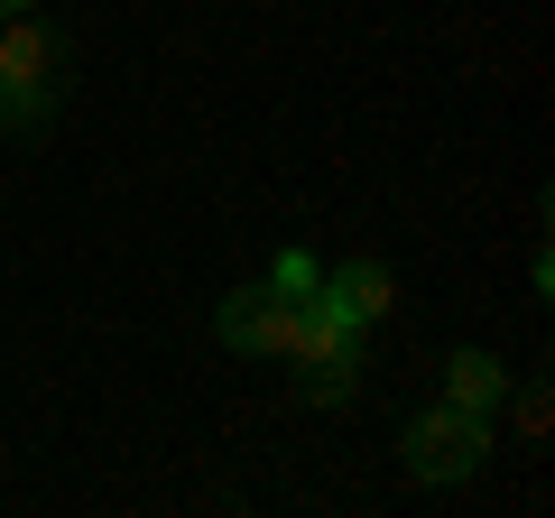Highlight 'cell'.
<instances>
[{
	"label": "cell",
	"mask_w": 555,
	"mask_h": 518,
	"mask_svg": "<svg viewBox=\"0 0 555 518\" xmlns=\"http://www.w3.org/2000/svg\"><path fill=\"white\" fill-rule=\"evenodd\" d=\"M65 102V38L38 10H10L0 20V130H28Z\"/></svg>",
	"instance_id": "cell-1"
},
{
	"label": "cell",
	"mask_w": 555,
	"mask_h": 518,
	"mask_svg": "<svg viewBox=\"0 0 555 518\" xmlns=\"http://www.w3.org/2000/svg\"><path fill=\"white\" fill-rule=\"evenodd\" d=\"M398 454H408V481H473L481 454H491V417H463V407H416L408 436H398Z\"/></svg>",
	"instance_id": "cell-2"
},
{
	"label": "cell",
	"mask_w": 555,
	"mask_h": 518,
	"mask_svg": "<svg viewBox=\"0 0 555 518\" xmlns=\"http://www.w3.org/2000/svg\"><path fill=\"white\" fill-rule=\"evenodd\" d=\"M287 324H297V297H278L269 279L232 287V297L214 306V334L232 342V352H259V361H287Z\"/></svg>",
	"instance_id": "cell-3"
},
{
	"label": "cell",
	"mask_w": 555,
	"mask_h": 518,
	"mask_svg": "<svg viewBox=\"0 0 555 518\" xmlns=\"http://www.w3.org/2000/svg\"><path fill=\"white\" fill-rule=\"evenodd\" d=\"M324 306H334V315L352 324V334H371V324L398 306V279L379 269V259H343L334 279H324Z\"/></svg>",
	"instance_id": "cell-4"
},
{
	"label": "cell",
	"mask_w": 555,
	"mask_h": 518,
	"mask_svg": "<svg viewBox=\"0 0 555 518\" xmlns=\"http://www.w3.org/2000/svg\"><path fill=\"white\" fill-rule=\"evenodd\" d=\"M500 399H509V371H500L491 352H454V361H444V407H463V417H491Z\"/></svg>",
	"instance_id": "cell-5"
},
{
	"label": "cell",
	"mask_w": 555,
	"mask_h": 518,
	"mask_svg": "<svg viewBox=\"0 0 555 518\" xmlns=\"http://www.w3.org/2000/svg\"><path fill=\"white\" fill-rule=\"evenodd\" d=\"M297 371H306V399H315V407H343L361 389V342H334V352L297 361Z\"/></svg>",
	"instance_id": "cell-6"
},
{
	"label": "cell",
	"mask_w": 555,
	"mask_h": 518,
	"mask_svg": "<svg viewBox=\"0 0 555 518\" xmlns=\"http://www.w3.org/2000/svg\"><path fill=\"white\" fill-rule=\"evenodd\" d=\"M269 287H278V297H315V287H324V269H315V259H306V250H278Z\"/></svg>",
	"instance_id": "cell-7"
},
{
	"label": "cell",
	"mask_w": 555,
	"mask_h": 518,
	"mask_svg": "<svg viewBox=\"0 0 555 518\" xmlns=\"http://www.w3.org/2000/svg\"><path fill=\"white\" fill-rule=\"evenodd\" d=\"M546 417H555V407H546V389L528 379V389H518V426H528V436H546Z\"/></svg>",
	"instance_id": "cell-8"
},
{
	"label": "cell",
	"mask_w": 555,
	"mask_h": 518,
	"mask_svg": "<svg viewBox=\"0 0 555 518\" xmlns=\"http://www.w3.org/2000/svg\"><path fill=\"white\" fill-rule=\"evenodd\" d=\"M10 10H38V0H0V20H10Z\"/></svg>",
	"instance_id": "cell-9"
}]
</instances>
